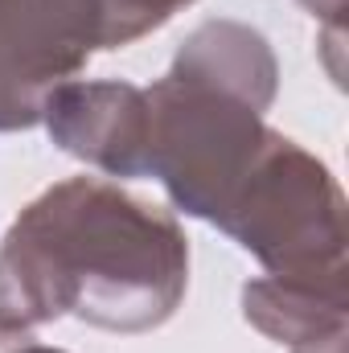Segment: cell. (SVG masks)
<instances>
[{
  "mask_svg": "<svg viewBox=\"0 0 349 353\" xmlns=\"http://www.w3.org/2000/svg\"><path fill=\"white\" fill-rule=\"evenodd\" d=\"M4 321H8V316H0V325H4Z\"/></svg>",
  "mask_w": 349,
  "mask_h": 353,
  "instance_id": "7",
  "label": "cell"
},
{
  "mask_svg": "<svg viewBox=\"0 0 349 353\" xmlns=\"http://www.w3.org/2000/svg\"><path fill=\"white\" fill-rule=\"evenodd\" d=\"M50 132L62 148L107 173L148 169V99L132 87H62L46 99Z\"/></svg>",
  "mask_w": 349,
  "mask_h": 353,
  "instance_id": "4",
  "label": "cell"
},
{
  "mask_svg": "<svg viewBox=\"0 0 349 353\" xmlns=\"http://www.w3.org/2000/svg\"><path fill=\"white\" fill-rule=\"evenodd\" d=\"M218 226L255 251L279 279L346 288L341 193L325 165L275 132Z\"/></svg>",
  "mask_w": 349,
  "mask_h": 353,
  "instance_id": "2",
  "label": "cell"
},
{
  "mask_svg": "<svg viewBox=\"0 0 349 353\" xmlns=\"http://www.w3.org/2000/svg\"><path fill=\"white\" fill-rule=\"evenodd\" d=\"M181 4H189V0H90L99 46H123V41L157 29Z\"/></svg>",
  "mask_w": 349,
  "mask_h": 353,
  "instance_id": "5",
  "label": "cell"
},
{
  "mask_svg": "<svg viewBox=\"0 0 349 353\" xmlns=\"http://www.w3.org/2000/svg\"><path fill=\"white\" fill-rule=\"evenodd\" d=\"M185 239L173 218L103 181H66L25 210L0 251V316L74 312L103 329H152L181 300Z\"/></svg>",
  "mask_w": 349,
  "mask_h": 353,
  "instance_id": "1",
  "label": "cell"
},
{
  "mask_svg": "<svg viewBox=\"0 0 349 353\" xmlns=\"http://www.w3.org/2000/svg\"><path fill=\"white\" fill-rule=\"evenodd\" d=\"M25 353H50V350H25Z\"/></svg>",
  "mask_w": 349,
  "mask_h": 353,
  "instance_id": "6",
  "label": "cell"
},
{
  "mask_svg": "<svg viewBox=\"0 0 349 353\" xmlns=\"http://www.w3.org/2000/svg\"><path fill=\"white\" fill-rule=\"evenodd\" d=\"M94 46L90 0H0V128L33 123Z\"/></svg>",
  "mask_w": 349,
  "mask_h": 353,
  "instance_id": "3",
  "label": "cell"
}]
</instances>
